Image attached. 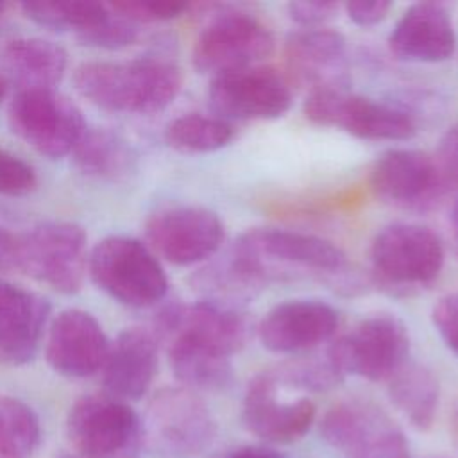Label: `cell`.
<instances>
[{
	"instance_id": "cell-1",
	"label": "cell",
	"mask_w": 458,
	"mask_h": 458,
	"mask_svg": "<svg viewBox=\"0 0 458 458\" xmlns=\"http://www.w3.org/2000/svg\"><path fill=\"white\" fill-rule=\"evenodd\" d=\"M75 89L109 113L154 114L166 109L181 91L182 72L165 57L129 61H88L73 72Z\"/></svg>"
},
{
	"instance_id": "cell-2",
	"label": "cell",
	"mask_w": 458,
	"mask_h": 458,
	"mask_svg": "<svg viewBox=\"0 0 458 458\" xmlns=\"http://www.w3.org/2000/svg\"><path fill=\"white\" fill-rule=\"evenodd\" d=\"M233 250L238 252L265 283L286 276L313 274L335 286L336 276H342L347 268V259L340 247L320 236L288 229H249L233 243Z\"/></svg>"
},
{
	"instance_id": "cell-3",
	"label": "cell",
	"mask_w": 458,
	"mask_h": 458,
	"mask_svg": "<svg viewBox=\"0 0 458 458\" xmlns=\"http://www.w3.org/2000/svg\"><path fill=\"white\" fill-rule=\"evenodd\" d=\"M444 259V245L429 227L390 224L370 243L372 283L392 295H410L440 276Z\"/></svg>"
},
{
	"instance_id": "cell-4",
	"label": "cell",
	"mask_w": 458,
	"mask_h": 458,
	"mask_svg": "<svg viewBox=\"0 0 458 458\" xmlns=\"http://www.w3.org/2000/svg\"><path fill=\"white\" fill-rule=\"evenodd\" d=\"M88 272L102 292L131 308L152 306L168 292V277L156 254L129 236L100 240L88 256Z\"/></svg>"
},
{
	"instance_id": "cell-5",
	"label": "cell",
	"mask_w": 458,
	"mask_h": 458,
	"mask_svg": "<svg viewBox=\"0 0 458 458\" xmlns=\"http://www.w3.org/2000/svg\"><path fill=\"white\" fill-rule=\"evenodd\" d=\"M304 116L322 127L340 129L370 141H403L415 136V114L401 104L372 100L349 93L347 88L315 89L304 100Z\"/></svg>"
},
{
	"instance_id": "cell-6",
	"label": "cell",
	"mask_w": 458,
	"mask_h": 458,
	"mask_svg": "<svg viewBox=\"0 0 458 458\" xmlns=\"http://www.w3.org/2000/svg\"><path fill=\"white\" fill-rule=\"evenodd\" d=\"M88 238L81 225L43 222L18 233V272L59 293H75L88 270Z\"/></svg>"
},
{
	"instance_id": "cell-7",
	"label": "cell",
	"mask_w": 458,
	"mask_h": 458,
	"mask_svg": "<svg viewBox=\"0 0 458 458\" xmlns=\"http://www.w3.org/2000/svg\"><path fill=\"white\" fill-rule=\"evenodd\" d=\"M215 431L204 401L184 386L156 392L143 420V442L159 458H193L209 447Z\"/></svg>"
},
{
	"instance_id": "cell-8",
	"label": "cell",
	"mask_w": 458,
	"mask_h": 458,
	"mask_svg": "<svg viewBox=\"0 0 458 458\" xmlns=\"http://www.w3.org/2000/svg\"><path fill=\"white\" fill-rule=\"evenodd\" d=\"M410 354L406 326L390 313H376L338 336L327 349L331 363L345 376L388 381Z\"/></svg>"
},
{
	"instance_id": "cell-9",
	"label": "cell",
	"mask_w": 458,
	"mask_h": 458,
	"mask_svg": "<svg viewBox=\"0 0 458 458\" xmlns=\"http://www.w3.org/2000/svg\"><path fill=\"white\" fill-rule=\"evenodd\" d=\"M68 438L84 458H136L143 420L116 397L86 395L68 413Z\"/></svg>"
},
{
	"instance_id": "cell-10",
	"label": "cell",
	"mask_w": 458,
	"mask_h": 458,
	"mask_svg": "<svg viewBox=\"0 0 458 458\" xmlns=\"http://www.w3.org/2000/svg\"><path fill=\"white\" fill-rule=\"evenodd\" d=\"M7 122L20 140L50 159L73 152L86 131L81 109L55 89L18 91Z\"/></svg>"
},
{
	"instance_id": "cell-11",
	"label": "cell",
	"mask_w": 458,
	"mask_h": 458,
	"mask_svg": "<svg viewBox=\"0 0 458 458\" xmlns=\"http://www.w3.org/2000/svg\"><path fill=\"white\" fill-rule=\"evenodd\" d=\"M276 47L270 29L256 16L225 11L211 18L193 43L191 63L211 77L258 66Z\"/></svg>"
},
{
	"instance_id": "cell-12",
	"label": "cell",
	"mask_w": 458,
	"mask_h": 458,
	"mask_svg": "<svg viewBox=\"0 0 458 458\" xmlns=\"http://www.w3.org/2000/svg\"><path fill=\"white\" fill-rule=\"evenodd\" d=\"M320 435L349 458H410L401 428L372 401L336 403L324 413Z\"/></svg>"
},
{
	"instance_id": "cell-13",
	"label": "cell",
	"mask_w": 458,
	"mask_h": 458,
	"mask_svg": "<svg viewBox=\"0 0 458 458\" xmlns=\"http://www.w3.org/2000/svg\"><path fill=\"white\" fill-rule=\"evenodd\" d=\"M208 100L215 116L225 122L274 120L290 109L292 88L284 75L258 64L213 77Z\"/></svg>"
},
{
	"instance_id": "cell-14",
	"label": "cell",
	"mask_w": 458,
	"mask_h": 458,
	"mask_svg": "<svg viewBox=\"0 0 458 458\" xmlns=\"http://www.w3.org/2000/svg\"><path fill=\"white\" fill-rule=\"evenodd\" d=\"M148 249L179 267L209 259L224 242L220 216L200 206H174L154 213L145 224Z\"/></svg>"
},
{
	"instance_id": "cell-15",
	"label": "cell",
	"mask_w": 458,
	"mask_h": 458,
	"mask_svg": "<svg viewBox=\"0 0 458 458\" xmlns=\"http://www.w3.org/2000/svg\"><path fill=\"white\" fill-rule=\"evenodd\" d=\"M447 184L437 159L413 148L386 150L370 170L372 191L399 208L426 209L442 197Z\"/></svg>"
},
{
	"instance_id": "cell-16",
	"label": "cell",
	"mask_w": 458,
	"mask_h": 458,
	"mask_svg": "<svg viewBox=\"0 0 458 458\" xmlns=\"http://www.w3.org/2000/svg\"><path fill=\"white\" fill-rule=\"evenodd\" d=\"M109 347L100 322L91 313L68 308L50 322L45 356L57 374L88 377L104 369Z\"/></svg>"
},
{
	"instance_id": "cell-17",
	"label": "cell",
	"mask_w": 458,
	"mask_h": 458,
	"mask_svg": "<svg viewBox=\"0 0 458 458\" xmlns=\"http://www.w3.org/2000/svg\"><path fill=\"white\" fill-rule=\"evenodd\" d=\"M157 327L168 338H184L229 358L249 338V322L240 308L204 299L166 308L159 315Z\"/></svg>"
},
{
	"instance_id": "cell-18",
	"label": "cell",
	"mask_w": 458,
	"mask_h": 458,
	"mask_svg": "<svg viewBox=\"0 0 458 458\" xmlns=\"http://www.w3.org/2000/svg\"><path fill=\"white\" fill-rule=\"evenodd\" d=\"M336 327L338 313L331 304L318 299H290L261 318L258 336L272 352L295 354L329 340Z\"/></svg>"
},
{
	"instance_id": "cell-19",
	"label": "cell",
	"mask_w": 458,
	"mask_h": 458,
	"mask_svg": "<svg viewBox=\"0 0 458 458\" xmlns=\"http://www.w3.org/2000/svg\"><path fill=\"white\" fill-rule=\"evenodd\" d=\"M315 404L308 397L281 399L279 386L263 370L247 386L242 408L245 428L272 444L302 438L315 420Z\"/></svg>"
},
{
	"instance_id": "cell-20",
	"label": "cell",
	"mask_w": 458,
	"mask_h": 458,
	"mask_svg": "<svg viewBox=\"0 0 458 458\" xmlns=\"http://www.w3.org/2000/svg\"><path fill=\"white\" fill-rule=\"evenodd\" d=\"M394 57L408 63H442L456 50V32L447 9L419 2L404 11L388 36Z\"/></svg>"
},
{
	"instance_id": "cell-21",
	"label": "cell",
	"mask_w": 458,
	"mask_h": 458,
	"mask_svg": "<svg viewBox=\"0 0 458 458\" xmlns=\"http://www.w3.org/2000/svg\"><path fill=\"white\" fill-rule=\"evenodd\" d=\"M284 59L290 75L311 89L347 88L345 38L327 27L301 29L286 38Z\"/></svg>"
},
{
	"instance_id": "cell-22",
	"label": "cell",
	"mask_w": 458,
	"mask_h": 458,
	"mask_svg": "<svg viewBox=\"0 0 458 458\" xmlns=\"http://www.w3.org/2000/svg\"><path fill=\"white\" fill-rule=\"evenodd\" d=\"M47 299L0 279V361L23 365L41 344L48 320Z\"/></svg>"
},
{
	"instance_id": "cell-23",
	"label": "cell",
	"mask_w": 458,
	"mask_h": 458,
	"mask_svg": "<svg viewBox=\"0 0 458 458\" xmlns=\"http://www.w3.org/2000/svg\"><path fill=\"white\" fill-rule=\"evenodd\" d=\"M157 365V338L141 327L123 329L109 347L104 386L111 397L138 401L148 392Z\"/></svg>"
},
{
	"instance_id": "cell-24",
	"label": "cell",
	"mask_w": 458,
	"mask_h": 458,
	"mask_svg": "<svg viewBox=\"0 0 458 458\" xmlns=\"http://www.w3.org/2000/svg\"><path fill=\"white\" fill-rule=\"evenodd\" d=\"M2 66L7 82H14L18 91L54 89L64 77L68 54L55 41L20 38L4 48Z\"/></svg>"
},
{
	"instance_id": "cell-25",
	"label": "cell",
	"mask_w": 458,
	"mask_h": 458,
	"mask_svg": "<svg viewBox=\"0 0 458 458\" xmlns=\"http://www.w3.org/2000/svg\"><path fill=\"white\" fill-rule=\"evenodd\" d=\"M168 358L175 377L193 392H222L233 383L231 358L184 338H170Z\"/></svg>"
},
{
	"instance_id": "cell-26",
	"label": "cell",
	"mask_w": 458,
	"mask_h": 458,
	"mask_svg": "<svg viewBox=\"0 0 458 458\" xmlns=\"http://www.w3.org/2000/svg\"><path fill=\"white\" fill-rule=\"evenodd\" d=\"M388 397L413 428L426 431L437 417L440 385L428 367L408 361L388 379Z\"/></svg>"
},
{
	"instance_id": "cell-27",
	"label": "cell",
	"mask_w": 458,
	"mask_h": 458,
	"mask_svg": "<svg viewBox=\"0 0 458 458\" xmlns=\"http://www.w3.org/2000/svg\"><path fill=\"white\" fill-rule=\"evenodd\" d=\"M77 166L98 179H122L134 165V156L125 140L107 129H86L73 148Z\"/></svg>"
},
{
	"instance_id": "cell-28",
	"label": "cell",
	"mask_w": 458,
	"mask_h": 458,
	"mask_svg": "<svg viewBox=\"0 0 458 458\" xmlns=\"http://www.w3.org/2000/svg\"><path fill=\"white\" fill-rule=\"evenodd\" d=\"M233 125L218 116L190 113L172 120L165 129V141L182 154H208L224 148L233 140Z\"/></svg>"
},
{
	"instance_id": "cell-29",
	"label": "cell",
	"mask_w": 458,
	"mask_h": 458,
	"mask_svg": "<svg viewBox=\"0 0 458 458\" xmlns=\"http://www.w3.org/2000/svg\"><path fill=\"white\" fill-rule=\"evenodd\" d=\"M39 438L34 410L20 399L0 395V458H30Z\"/></svg>"
},
{
	"instance_id": "cell-30",
	"label": "cell",
	"mask_w": 458,
	"mask_h": 458,
	"mask_svg": "<svg viewBox=\"0 0 458 458\" xmlns=\"http://www.w3.org/2000/svg\"><path fill=\"white\" fill-rule=\"evenodd\" d=\"M279 388L327 392L344 381V374L327 358L299 356L265 370Z\"/></svg>"
},
{
	"instance_id": "cell-31",
	"label": "cell",
	"mask_w": 458,
	"mask_h": 458,
	"mask_svg": "<svg viewBox=\"0 0 458 458\" xmlns=\"http://www.w3.org/2000/svg\"><path fill=\"white\" fill-rule=\"evenodd\" d=\"M23 14L38 25L79 34L109 14V5L98 2H29L21 4Z\"/></svg>"
},
{
	"instance_id": "cell-32",
	"label": "cell",
	"mask_w": 458,
	"mask_h": 458,
	"mask_svg": "<svg viewBox=\"0 0 458 458\" xmlns=\"http://www.w3.org/2000/svg\"><path fill=\"white\" fill-rule=\"evenodd\" d=\"M75 36L82 45L114 50L132 45L138 39V23L116 14L109 7V14L102 21L81 30Z\"/></svg>"
},
{
	"instance_id": "cell-33",
	"label": "cell",
	"mask_w": 458,
	"mask_h": 458,
	"mask_svg": "<svg viewBox=\"0 0 458 458\" xmlns=\"http://www.w3.org/2000/svg\"><path fill=\"white\" fill-rule=\"evenodd\" d=\"M38 186L34 168L16 154L0 148V195L21 197Z\"/></svg>"
},
{
	"instance_id": "cell-34",
	"label": "cell",
	"mask_w": 458,
	"mask_h": 458,
	"mask_svg": "<svg viewBox=\"0 0 458 458\" xmlns=\"http://www.w3.org/2000/svg\"><path fill=\"white\" fill-rule=\"evenodd\" d=\"M116 14L134 21H165L181 16L188 11V4L184 2H157V0H127L116 2L109 5Z\"/></svg>"
},
{
	"instance_id": "cell-35",
	"label": "cell",
	"mask_w": 458,
	"mask_h": 458,
	"mask_svg": "<svg viewBox=\"0 0 458 458\" xmlns=\"http://www.w3.org/2000/svg\"><path fill=\"white\" fill-rule=\"evenodd\" d=\"M431 322L447 349L458 356V292L447 293L435 302Z\"/></svg>"
},
{
	"instance_id": "cell-36",
	"label": "cell",
	"mask_w": 458,
	"mask_h": 458,
	"mask_svg": "<svg viewBox=\"0 0 458 458\" xmlns=\"http://www.w3.org/2000/svg\"><path fill=\"white\" fill-rule=\"evenodd\" d=\"M288 16L302 29L326 27L329 20L336 16L338 4L326 0H295L286 5Z\"/></svg>"
},
{
	"instance_id": "cell-37",
	"label": "cell",
	"mask_w": 458,
	"mask_h": 458,
	"mask_svg": "<svg viewBox=\"0 0 458 458\" xmlns=\"http://www.w3.org/2000/svg\"><path fill=\"white\" fill-rule=\"evenodd\" d=\"M347 16L351 21H354L360 27H370L381 23L390 9L392 2L388 0H352L344 5Z\"/></svg>"
},
{
	"instance_id": "cell-38",
	"label": "cell",
	"mask_w": 458,
	"mask_h": 458,
	"mask_svg": "<svg viewBox=\"0 0 458 458\" xmlns=\"http://www.w3.org/2000/svg\"><path fill=\"white\" fill-rule=\"evenodd\" d=\"M437 163L447 182L458 184V122L440 140Z\"/></svg>"
},
{
	"instance_id": "cell-39",
	"label": "cell",
	"mask_w": 458,
	"mask_h": 458,
	"mask_svg": "<svg viewBox=\"0 0 458 458\" xmlns=\"http://www.w3.org/2000/svg\"><path fill=\"white\" fill-rule=\"evenodd\" d=\"M18 270V233L0 227V272Z\"/></svg>"
},
{
	"instance_id": "cell-40",
	"label": "cell",
	"mask_w": 458,
	"mask_h": 458,
	"mask_svg": "<svg viewBox=\"0 0 458 458\" xmlns=\"http://www.w3.org/2000/svg\"><path fill=\"white\" fill-rule=\"evenodd\" d=\"M211 458H286V456L263 445H242V447L225 451L222 454H215Z\"/></svg>"
},
{
	"instance_id": "cell-41",
	"label": "cell",
	"mask_w": 458,
	"mask_h": 458,
	"mask_svg": "<svg viewBox=\"0 0 458 458\" xmlns=\"http://www.w3.org/2000/svg\"><path fill=\"white\" fill-rule=\"evenodd\" d=\"M451 224H453V229H454V236H456V240H458V200H456V202H454V206H453Z\"/></svg>"
},
{
	"instance_id": "cell-42",
	"label": "cell",
	"mask_w": 458,
	"mask_h": 458,
	"mask_svg": "<svg viewBox=\"0 0 458 458\" xmlns=\"http://www.w3.org/2000/svg\"><path fill=\"white\" fill-rule=\"evenodd\" d=\"M5 91H7V79H5L4 72H0V102L4 100V97H5Z\"/></svg>"
},
{
	"instance_id": "cell-43",
	"label": "cell",
	"mask_w": 458,
	"mask_h": 458,
	"mask_svg": "<svg viewBox=\"0 0 458 458\" xmlns=\"http://www.w3.org/2000/svg\"><path fill=\"white\" fill-rule=\"evenodd\" d=\"M2 18H4V5L0 4V25H2Z\"/></svg>"
}]
</instances>
